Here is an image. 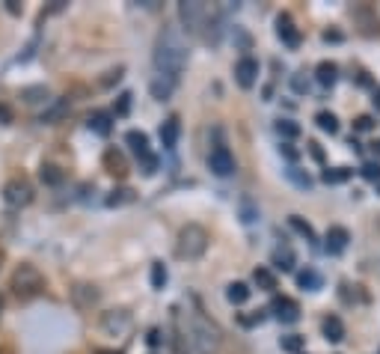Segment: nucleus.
Listing matches in <instances>:
<instances>
[{"label": "nucleus", "mask_w": 380, "mask_h": 354, "mask_svg": "<svg viewBox=\"0 0 380 354\" xmlns=\"http://www.w3.org/2000/svg\"><path fill=\"white\" fill-rule=\"evenodd\" d=\"M178 18H182L184 30L190 36H199L208 45L220 42V30H223V21H220V12L214 6L202 3V0H182L178 3Z\"/></svg>", "instance_id": "obj_1"}, {"label": "nucleus", "mask_w": 380, "mask_h": 354, "mask_svg": "<svg viewBox=\"0 0 380 354\" xmlns=\"http://www.w3.org/2000/svg\"><path fill=\"white\" fill-rule=\"evenodd\" d=\"M155 68H158V75H164L175 84L187 68V48L173 27H164L161 36H158V42H155Z\"/></svg>", "instance_id": "obj_2"}, {"label": "nucleus", "mask_w": 380, "mask_h": 354, "mask_svg": "<svg viewBox=\"0 0 380 354\" xmlns=\"http://www.w3.org/2000/svg\"><path fill=\"white\" fill-rule=\"evenodd\" d=\"M187 342H190V348H193V354H217L220 346H223V333H220V328L205 316V313H190L187 316Z\"/></svg>", "instance_id": "obj_3"}, {"label": "nucleus", "mask_w": 380, "mask_h": 354, "mask_svg": "<svg viewBox=\"0 0 380 354\" xmlns=\"http://www.w3.org/2000/svg\"><path fill=\"white\" fill-rule=\"evenodd\" d=\"M9 289L15 292V298L21 301H33L39 298V295L45 292V277L42 271L36 268V265H18V268L12 271V280H9Z\"/></svg>", "instance_id": "obj_4"}, {"label": "nucleus", "mask_w": 380, "mask_h": 354, "mask_svg": "<svg viewBox=\"0 0 380 354\" xmlns=\"http://www.w3.org/2000/svg\"><path fill=\"white\" fill-rule=\"evenodd\" d=\"M208 241H211V235H208L205 226L187 223V226H182V232H178L175 257L178 259H199L208 250Z\"/></svg>", "instance_id": "obj_5"}, {"label": "nucleus", "mask_w": 380, "mask_h": 354, "mask_svg": "<svg viewBox=\"0 0 380 354\" xmlns=\"http://www.w3.org/2000/svg\"><path fill=\"white\" fill-rule=\"evenodd\" d=\"M125 143L131 146V152L137 155V161H140V167H143V173L152 176V173L158 170V158L152 155V149H149V137H146L143 131H128V134H125Z\"/></svg>", "instance_id": "obj_6"}, {"label": "nucleus", "mask_w": 380, "mask_h": 354, "mask_svg": "<svg viewBox=\"0 0 380 354\" xmlns=\"http://www.w3.org/2000/svg\"><path fill=\"white\" fill-rule=\"evenodd\" d=\"M33 185H30V179H24V176H12V179L6 182V188H3V200L12 205V209H21V205H30L33 203Z\"/></svg>", "instance_id": "obj_7"}, {"label": "nucleus", "mask_w": 380, "mask_h": 354, "mask_svg": "<svg viewBox=\"0 0 380 354\" xmlns=\"http://www.w3.org/2000/svg\"><path fill=\"white\" fill-rule=\"evenodd\" d=\"M208 167H211V173L217 176H232L235 173V155L226 149L223 143H217L211 155H208Z\"/></svg>", "instance_id": "obj_8"}, {"label": "nucleus", "mask_w": 380, "mask_h": 354, "mask_svg": "<svg viewBox=\"0 0 380 354\" xmlns=\"http://www.w3.org/2000/svg\"><path fill=\"white\" fill-rule=\"evenodd\" d=\"M271 313L276 316V322H283V324H294L300 319V307H297V301H292V298H274Z\"/></svg>", "instance_id": "obj_9"}, {"label": "nucleus", "mask_w": 380, "mask_h": 354, "mask_svg": "<svg viewBox=\"0 0 380 354\" xmlns=\"http://www.w3.org/2000/svg\"><path fill=\"white\" fill-rule=\"evenodd\" d=\"M235 77H238V84L244 86V90H249L256 81H258V63L253 60V57H241L235 66Z\"/></svg>", "instance_id": "obj_10"}, {"label": "nucleus", "mask_w": 380, "mask_h": 354, "mask_svg": "<svg viewBox=\"0 0 380 354\" xmlns=\"http://www.w3.org/2000/svg\"><path fill=\"white\" fill-rule=\"evenodd\" d=\"M348 241H351V235H348L345 226H330L327 239H324V250L327 253H342L348 248Z\"/></svg>", "instance_id": "obj_11"}, {"label": "nucleus", "mask_w": 380, "mask_h": 354, "mask_svg": "<svg viewBox=\"0 0 380 354\" xmlns=\"http://www.w3.org/2000/svg\"><path fill=\"white\" fill-rule=\"evenodd\" d=\"M102 161H104V170L110 176H116V179H125V176H128V161H125V155L119 149H107Z\"/></svg>", "instance_id": "obj_12"}, {"label": "nucleus", "mask_w": 380, "mask_h": 354, "mask_svg": "<svg viewBox=\"0 0 380 354\" xmlns=\"http://www.w3.org/2000/svg\"><path fill=\"white\" fill-rule=\"evenodd\" d=\"M276 36L283 39L288 48H297L300 45V33H297V27L292 21V15H279L276 18Z\"/></svg>", "instance_id": "obj_13"}, {"label": "nucleus", "mask_w": 380, "mask_h": 354, "mask_svg": "<svg viewBox=\"0 0 380 354\" xmlns=\"http://www.w3.org/2000/svg\"><path fill=\"white\" fill-rule=\"evenodd\" d=\"M68 107H72V102H68V98H57L51 107H45V113L39 116V122H42V125H57V122H63L66 113H68Z\"/></svg>", "instance_id": "obj_14"}, {"label": "nucleus", "mask_w": 380, "mask_h": 354, "mask_svg": "<svg viewBox=\"0 0 380 354\" xmlns=\"http://www.w3.org/2000/svg\"><path fill=\"white\" fill-rule=\"evenodd\" d=\"M128 324H131L128 310H110V313H104V319H102V328L110 330V333H122Z\"/></svg>", "instance_id": "obj_15"}, {"label": "nucleus", "mask_w": 380, "mask_h": 354, "mask_svg": "<svg viewBox=\"0 0 380 354\" xmlns=\"http://www.w3.org/2000/svg\"><path fill=\"white\" fill-rule=\"evenodd\" d=\"M72 298H75V304L81 310H89L93 304H98V289L89 286V283H77V286L72 289Z\"/></svg>", "instance_id": "obj_16"}, {"label": "nucleus", "mask_w": 380, "mask_h": 354, "mask_svg": "<svg viewBox=\"0 0 380 354\" xmlns=\"http://www.w3.org/2000/svg\"><path fill=\"white\" fill-rule=\"evenodd\" d=\"M149 90H152V98L167 102V98L173 95V90H175V81H169V77H164V75H155L152 84H149Z\"/></svg>", "instance_id": "obj_17"}, {"label": "nucleus", "mask_w": 380, "mask_h": 354, "mask_svg": "<svg viewBox=\"0 0 380 354\" xmlns=\"http://www.w3.org/2000/svg\"><path fill=\"white\" fill-rule=\"evenodd\" d=\"M178 134H182L178 116H169V120L161 125V143H164V149H173V146L178 143Z\"/></svg>", "instance_id": "obj_18"}, {"label": "nucleus", "mask_w": 380, "mask_h": 354, "mask_svg": "<svg viewBox=\"0 0 380 354\" xmlns=\"http://www.w3.org/2000/svg\"><path fill=\"white\" fill-rule=\"evenodd\" d=\"M21 98H24V104H42V102H48L51 98V90L48 86H24L21 90Z\"/></svg>", "instance_id": "obj_19"}, {"label": "nucleus", "mask_w": 380, "mask_h": 354, "mask_svg": "<svg viewBox=\"0 0 380 354\" xmlns=\"http://www.w3.org/2000/svg\"><path fill=\"white\" fill-rule=\"evenodd\" d=\"M39 179H42L45 185H51V188H57V185L66 182V173L59 170L57 164H42V170H39Z\"/></svg>", "instance_id": "obj_20"}, {"label": "nucleus", "mask_w": 380, "mask_h": 354, "mask_svg": "<svg viewBox=\"0 0 380 354\" xmlns=\"http://www.w3.org/2000/svg\"><path fill=\"white\" fill-rule=\"evenodd\" d=\"M324 337H327L330 342H342V339H345V324H342V319L327 316V319H324Z\"/></svg>", "instance_id": "obj_21"}, {"label": "nucleus", "mask_w": 380, "mask_h": 354, "mask_svg": "<svg viewBox=\"0 0 380 354\" xmlns=\"http://www.w3.org/2000/svg\"><path fill=\"white\" fill-rule=\"evenodd\" d=\"M315 75H318V84H321V86H333L336 77H339V66L324 60V63H318V72Z\"/></svg>", "instance_id": "obj_22"}, {"label": "nucleus", "mask_w": 380, "mask_h": 354, "mask_svg": "<svg viewBox=\"0 0 380 354\" xmlns=\"http://www.w3.org/2000/svg\"><path fill=\"white\" fill-rule=\"evenodd\" d=\"M297 286L306 289V292H318V289H321V277H318L315 268H306V271L297 274Z\"/></svg>", "instance_id": "obj_23"}, {"label": "nucleus", "mask_w": 380, "mask_h": 354, "mask_svg": "<svg viewBox=\"0 0 380 354\" xmlns=\"http://www.w3.org/2000/svg\"><path fill=\"white\" fill-rule=\"evenodd\" d=\"M110 113H104V111H98V113H93L89 116V131H95V134H102V137H107L110 134Z\"/></svg>", "instance_id": "obj_24"}, {"label": "nucleus", "mask_w": 380, "mask_h": 354, "mask_svg": "<svg viewBox=\"0 0 380 354\" xmlns=\"http://www.w3.org/2000/svg\"><path fill=\"white\" fill-rule=\"evenodd\" d=\"M238 212H241V221H244V223L258 221V205L253 203V196H241V203H238Z\"/></svg>", "instance_id": "obj_25"}, {"label": "nucleus", "mask_w": 380, "mask_h": 354, "mask_svg": "<svg viewBox=\"0 0 380 354\" xmlns=\"http://www.w3.org/2000/svg\"><path fill=\"white\" fill-rule=\"evenodd\" d=\"M274 265L279 271H292L294 268V253H292V248H276L274 250Z\"/></svg>", "instance_id": "obj_26"}, {"label": "nucleus", "mask_w": 380, "mask_h": 354, "mask_svg": "<svg viewBox=\"0 0 380 354\" xmlns=\"http://www.w3.org/2000/svg\"><path fill=\"white\" fill-rule=\"evenodd\" d=\"M226 298H229V304H247V298H249V289H247V283H229V289H226Z\"/></svg>", "instance_id": "obj_27"}, {"label": "nucleus", "mask_w": 380, "mask_h": 354, "mask_svg": "<svg viewBox=\"0 0 380 354\" xmlns=\"http://www.w3.org/2000/svg\"><path fill=\"white\" fill-rule=\"evenodd\" d=\"M104 203L110 205V209H116V205H125V203H134V191H131V188H113Z\"/></svg>", "instance_id": "obj_28"}, {"label": "nucleus", "mask_w": 380, "mask_h": 354, "mask_svg": "<svg viewBox=\"0 0 380 354\" xmlns=\"http://www.w3.org/2000/svg\"><path fill=\"white\" fill-rule=\"evenodd\" d=\"M321 179L327 185H342V182L351 179V170H348V167H330V170L321 173Z\"/></svg>", "instance_id": "obj_29"}, {"label": "nucleus", "mask_w": 380, "mask_h": 354, "mask_svg": "<svg viewBox=\"0 0 380 354\" xmlns=\"http://www.w3.org/2000/svg\"><path fill=\"white\" fill-rule=\"evenodd\" d=\"M253 280H256V286L265 289V292H274V289H276V277L271 274V268H256Z\"/></svg>", "instance_id": "obj_30"}, {"label": "nucleus", "mask_w": 380, "mask_h": 354, "mask_svg": "<svg viewBox=\"0 0 380 354\" xmlns=\"http://www.w3.org/2000/svg\"><path fill=\"white\" fill-rule=\"evenodd\" d=\"M315 122H318V129L327 131V134H336V131H339V120H336V116L330 113V111H321V113H318Z\"/></svg>", "instance_id": "obj_31"}, {"label": "nucleus", "mask_w": 380, "mask_h": 354, "mask_svg": "<svg viewBox=\"0 0 380 354\" xmlns=\"http://www.w3.org/2000/svg\"><path fill=\"white\" fill-rule=\"evenodd\" d=\"M167 280H169L167 265L164 262H152V289H164Z\"/></svg>", "instance_id": "obj_32"}, {"label": "nucleus", "mask_w": 380, "mask_h": 354, "mask_svg": "<svg viewBox=\"0 0 380 354\" xmlns=\"http://www.w3.org/2000/svg\"><path fill=\"white\" fill-rule=\"evenodd\" d=\"M288 223H292L294 230H297L300 235H303L306 241H315V230H312V226H309L303 218H300V214H292V218H288Z\"/></svg>", "instance_id": "obj_33"}, {"label": "nucleus", "mask_w": 380, "mask_h": 354, "mask_svg": "<svg viewBox=\"0 0 380 354\" xmlns=\"http://www.w3.org/2000/svg\"><path fill=\"white\" fill-rule=\"evenodd\" d=\"M276 131H279V137H285V140H294V137L300 134V125L292 122V120H279L276 122Z\"/></svg>", "instance_id": "obj_34"}, {"label": "nucleus", "mask_w": 380, "mask_h": 354, "mask_svg": "<svg viewBox=\"0 0 380 354\" xmlns=\"http://www.w3.org/2000/svg\"><path fill=\"white\" fill-rule=\"evenodd\" d=\"M279 346H283V351H292V354H297L300 348H303V337H300V333H288V337L279 339Z\"/></svg>", "instance_id": "obj_35"}, {"label": "nucleus", "mask_w": 380, "mask_h": 354, "mask_svg": "<svg viewBox=\"0 0 380 354\" xmlns=\"http://www.w3.org/2000/svg\"><path fill=\"white\" fill-rule=\"evenodd\" d=\"M288 179H292L297 188H312V179H309V173H303V170H297V167H292V170H288Z\"/></svg>", "instance_id": "obj_36"}, {"label": "nucleus", "mask_w": 380, "mask_h": 354, "mask_svg": "<svg viewBox=\"0 0 380 354\" xmlns=\"http://www.w3.org/2000/svg\"><path fill=\"white\" fill-rule=\"evenodd\" d=\"M363 179L365 182H380V164L377 161H368V164H363Z\"/></svg>", "instance_id": "obj_37"}, {"label": "nucleus", "mask_w": 380, "mask_h": 354, "mask_svg": "<svg viewBox=\"0 0 380 354\" xmlns=\"http://www.w3.org/2000/svg\"><path fill=\"white\" fill-rule=\"evenodd\" d=\"M374 129V120H372V116H357V120H354V131H372Z\"/></svg>", "instance_id": "obj_38"}, {"label": "nucleus", "mask_w": 380, "mask_h": 354, "mask_svg": "<svg viewBox=\"0 0 380 354\" xmlns=\"http://www.w3.org/2000/svg\"><path fill=\"white\" fill-rule=\"evenodd\" d=\"M262 322H265V313H262V310L249 313V316H241V324H244V328H253V324H262Z\"/></svg>", "instance_id": "obj_39"}, {"label": "nucleus", "mask_w": 380, "mask_h": 354, "mask_svg": "<svg viewBox=\"0 0 380 354\" xmlns=\"http://www.w3.org/2000/svg\"><path fill=\"white\" fill-rule=\"evenodd\" d=\"M279 152H283V155H285V158H288V161H297V155H300V152L294 149V146H292V143H283V146H279Z\"/></svg>", "instance_id": "obj_40"}, {"label": "nucleus", "mask_w": 380, "mask_h": 354, "mask_svg": "<svg viewBox=\"0 0 380 354\" xmlns=\"http://www.w3.org/2000/svg\"><path fill=\"white\" fill-rule=\"evenodd\" d=\"M128 107H131V93L119 95V107H116V113H128Z\"/></svg>", "instance_id": "obj_41"}, {"label": "nucleus", "mask_w": 380, "mask_h": 354, "mask_svg": "<svg viewBox=\"0 0 380 354\" xmlns=\"http://www.w3.org/2000/svg\"><path fill=\"white\" fill-rule=\"evenodd\" d=\"M306 146H309V155H312V158H315V161H324V152H321V146H318L315 140H309Z\"/></svg>", "instance_id": "obj_42"}, {"label": "nucleus", "mask_w": 380, "mask_h": 354, "mask_svg": "<svg viewBox=\"0 0 380 354\" xmlns=\"http://www.w3.org/2000/svg\"><path fill=\"white\" fill-rule=\"evenodd\" d=\"M119 77H122V68H113V72H107V77H104V86H110V84H113V81H119Z\"/></svg>", "instance_id": "obj_43"}, {"label": "nucleus", "mask_w": 380, "mask_h": 354, "mask_svg": "<svg viewBox=\"0 0 380 354\" xmlns=\"http://www.w3.org/2000/svg\"><path fill=\"white\" fill-rule=\"evenodd\" d=\"M6 12H12V15H21V6H18V0H6Z\"/></svg>", "instance_id": "obj_44"}, {"label": "nucleus", "mask_w": 380, "mask_h": 354, "mask_svg": "<svg viewBox=\"0 0 380 354\" xmlns=\"http://www.w3.org/2000/svg\"><path fill=\"white\" fill-rule=\"evenodd\" d=\"M294 90H297V93H306V81H303V77H300V75L294 77Z\"/></svg>", "instance_id": "obj_45"}, {"label": "nucleus", "mask_w": 380, "mask_h": 354, "mask_svg": "<svg viewBox=\"0 0 380 354\" xmlns=\"http://www.w3.org/2000/svg\"><path fill=\"white\" fill-rule=\"evenodd\" d=\"M158 342H161V330H152L149 333V346H158Z\"/></svg>", "instance_id": "obj_46"}, {"label": "nucleus", "mask_w": 380, "mask_h": 354, "mask_svg": "<svg viewBox=\"0 0 380 354\" xmlns=\"http://www.w3.org/2000/svg\"><path fill=\"white\" fill-rule=\"evenodd\" d=\"M0 120H3V122L9 120V111H6V107H0Z\"/></svg>", "instance_id": "obj_47"}, {"label": "nucleus", "mask_w": 380, "mask_h": 354, "mask_svg": "<svg viewBox=\"0 0 380 354\" xmlns=\"http://www.w3.org/2000/svg\"><path fill=\"white\" fill-rule=\"evenodd\" d=\"M374 107H377V111H380V90L374 93Z\"/></svg>", "instance_id": "obj_48"}, {"label": "nucleus", "mask_w": 380, "mask_h": 354, "mask_svg": "<svg viewBox=\"0 0 380 354\" xmlns=\"http://www.w3.org/2000/svg\"><path fill=\"white\" fill-rule=\"evenodd\" d=\"M98 354H122V351H98Z\"/></svg>", "instance_id": "obj_49"}, {"label": "nucleus", "mask_w": 380, "mask_h": 354, "mask_svg": "<svg viewBox=\"0 0 380 354\" xmlns=\"http://www.w3.org/2000/svg\"><path fill=\"white\" fill-rule=\"evenodd\" d=\"M374 152H377V155H380V140H377V143H374Z\"/></svg>", "instance_id": "obj_50"}, {"label": "nucleus", "mask_w": 380, "mask_h": 354, "mask_svg": "<svg viewBox=\"0 0 380 354\" xmlns=\"http://www.w3.org/2000/svg\"><path fill=\"white\" fill-rule=\"evenodd\" d=\"M377 194H380V182H377Z\"/></svg>", "instance_id": "obj_51"}]
</instances>
